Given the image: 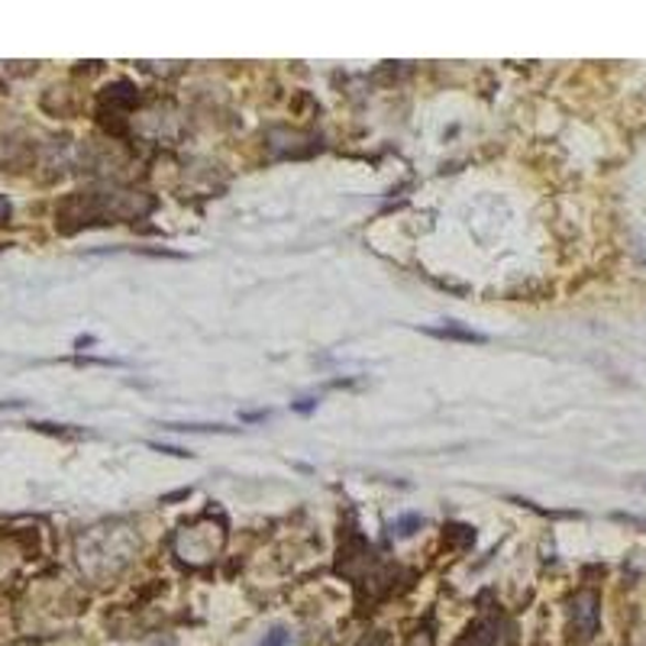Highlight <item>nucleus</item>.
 <instances>
[{
    "label": "nucleus",
    "instance_id": "nucleus-16",
    "mask_svg": "<svg viewBox=\"0 0 646 646\" xmlns=\"http://www.w3.org/2000/svg\"><path fill=\"white\" fill-rule=\"evenodd\" d=\"M644 489H646V485H644Z\"/></svg>",
    "mask_w": 646,
    "mask_h": 646
},
{
    "label": "nucleus",
    "instance_id": "nucleus-3",
    "mask_svg": "<svg viewBox=\"0 0 646 646\" xmlns=\"http://www.w3.org/2000/svg\"><path fill=\"white\" fill-rule=\"evenodd\" d=\"M427 337H437V340H449V343H489L485 333L479 330H469V327H459V324H447V327H424Z\"/></svg>",
    "mask_w": 646,
    "mask_h": 646
},
{
    "label": "nucleus",
    "instance_id": "nucleus-13",
    "mask_svg": "<svg viewBox=\"0 0 646 646\" xmlns=\"http://www.w3.org/2000/svg\"><path fill=\"white\" fill-rule=\"evenodd\" d=\"M10 220V200L0 198V223H7Z\"/></svg>",
    "mask_w": 646,
    "mask_h": 646
},
{
    "label": "nucleus",
    "instance_id": "nucleus-8",
    "mask_svg": "<svg viewBox=\"0 0 646 646\" xmlns=\"http://www.w3.org/2000/svg\"><path fill=\"white\" fill-rule=\"evenodd\" d=\"M36 430L43 434H55V437H88L85 430H65V427H55V424H33Z\"/></svg>",
    "mask_w": 646,
    "mask_h": 646
},
{
    "label": "nucleus",
    "instance_id": "nucleus-15",
    "mask_svg": "<svg viewBox=\"0 0 646 646\" xmlns=\"http://www.w3.org/2000/svg\"><path fill=\"white\" fill-rule=\"evenodd\" d=\"M13 646H40V640H17Z\"/></svg>",
    "mask_w": 646,
    "mask_h": 646
},
{
    "label": "nucleus",
    "instance_id": "nucleus-11",
    "mask_svg": "<svg viewBox=\"0 0 646 646\" xmlns=\"http://www.w3.org/2000/svg\"><path fill=\"white\" fill-rule=\"evenodd\" d=\"M614 521H624V524H634V527H644L646 530L644 517H634V514H614Z\"/></svg>",
    "mask_w": 646,
    "mask_h": 646
},
{
    "label": "nucleus",
    "instance_id": "nucleus-14",
    "mask_svg": "<svg viewBox=\"0 0 646 646\" xmlns=\"http://www.w3.org/2000/svg\"><path fill=\"white\" fill-rule=\"evenodd\" d=\"M317 407V401H300V404H295V410H300V414H307V410H314Z\"/></svg>",
    "mask_w": 646,
    "mask_h": 646
},
{
    "label": "nucleus",
    "instance_id": "nucleus-1",
    "mask_svg": "<svg viewBox=\"0 0 646 646\" xmlns=\"http://www.w3.org/2000/svg\"><path fill=\"white\" fill-rule=\"evenodd\" d=\"M598 624H601V611H598V595L595 592H579V595L569 601V640L572 644H585L598 634Z\"/></svg>",
    "mask_w": 646,
    "mask_h": 646
},
{
    "label": "nucleus",
    "instance_id": "nucleus-2",
    "mask_svg": "<svg viewBox=\"0 0 646 646\" xmlns=\"http://www.w3.org/2000/svg\"><path fill=\"white\" fill-rule=\"evenodd\" d=\"M497 631H501L497 614H479V617L466 627V634H462L452 646H495Z\"/></svg>",
    "mask_w": 646,
    "mask_h": 646
},
{
    "label": "nucleus",
    "instance_id": "nucleus-4",
    "mask_svg": "<svg viewBox=\"0 0 646 646\" xmlns=\"http://www.w3.org/2000/svg\"><path fill=\"white\" fill-rule=\"evenodd\" d=\"M165 427L182 434H233V427H220V424H165Z\"/></svg>",
    "mask_w": 646,
    "mask_h": 646
},
{
    "label": "nucleus",
    "instance_id": "nucleus-6",
    "mask_svg": "<svg viewBox=\"0 0 646 646\" xmlns=\"http://www.w3.org/2000/svg\"><path fill=\"white\" fill-rule=\"evenodd\" d=\"M420 524H424V517H417V514H410V517H401L398 524H395V534H398V537H410V534H414Z\"/></svg>",
    "mask_w": 646,
    "mask_h": 646
},
{
    "label": "nucleus",
    "instance_id": "nucleus-7",
    "mask_svg": "<svg viewBox=\"0 0 646 646\" xmlns=\"http://www.w3.org/2000/svg\"><path fill=\"white\" fill-rule=\"evenodd\" d=\"M292 644V634L285 631V627H275L272 634H265V640L259 646H288Z\"/></svg>",
    "mask_w": 646,
    "mask_h": 646
},
{
    "label": "nucleus",
    "instance_id": "nucleus-12",
    "mask_svg": "<svg viewBox=\"0 0 646 646\" xmlns=\"http://www.w3.org/2000/svg\"><path fill=\"white\" fill-rule=\"evenodd\" d=\"M410 646H434V637H430V634H427V631H424V634H420V631H417V637H414V640H410Z\"/></svg>",
    "mask_w": 646,
    "mask_h": 646
},
{
    "label": "nucleus",
    "instance_id": "nucleus-9",
    "mask_svg": "<svg viewBox=\"0 0 646 646\" xmlns=\"http://www.w3.org/2000/svg\"><path fill=\"white\" fill-rule=\"evenodd\" d=\"M359 646H392V637L379 631V634H369V637H365Z\"/></svg>",
    "mask_w": 646,
    "mask_h": 646
},
{
    "label": "nucleus",
    "instance_id": "nucleus-10",
    "mask_svg": "<svg viewBox=\"0 0 646 646\" xmlns=\"http://www.w3.org/2000/svg\"><path fill=\"white\" fill-rule=\"evenodd\" d=\"M152 449H158V452H168V456H178V459H185V456H191V452H188V449L162 447V444H152Z\"/></svg>",
    "mask_w": 646,
    "mask_h": 646
},
{
    "label": "nucleus",
    "instance_id": "nucleus-5",
    "mask_svg": "<svg viewBox=\"0 0 646 646\" xmlns=\"http://www.w3.org/2000/svg\"><path fill=\"white\" fill-rule=\"evenodd\" d=\"M521 507H527V511H537V514H544V517H579L576 511H547V507H540V504H534V501H524V497H514Z\"/></svg>",
    "mask_w": 646,
    "mask_h": 646
}]
</instances>
